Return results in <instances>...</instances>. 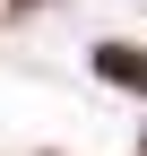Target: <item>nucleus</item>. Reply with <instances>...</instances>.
Instances as JSON below:
<instances>
[{
	"instance_id": "f257e3e1",
	"label": "nucleus",
	"mask_w": 147,
	"mask_h": 156,
	"mask_svg": "<svg viewBox=\"0 0 147 156\" xmlns=\"http://www.w3.org/2000/svg\"><path fill=\"white\" fill-rule=\"evenodd\" d=\"M95 69L113 78V87H130V95H147V52H138V44H95Z\"/></svg>"
}]
</instances>
